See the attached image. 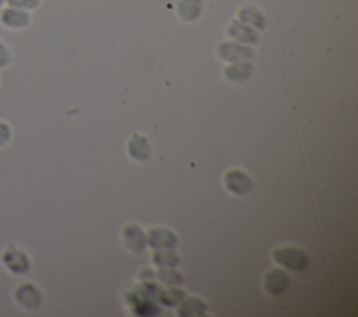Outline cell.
Instances as JSON below:
<instances>
[{"label":"cell","mask_w":358,"mask_h":317,"mask_svg":"<svg viewBox=\"0 0 358 317\" xmlns=\"http://www.w3.org/2000/svg\"><path fill=\"white\" fill-rule=\"evenodd\" d=\"M31 15L28 11L22 8H17L13 6H3L0 10V24L10 31H20L29 25Z\"/></svg>","instance_id":"cell-4"},{"label":"cell","mask_w":358,"mask_h":317,"mask_svg":"<svg viewBox=\"0 0 358 317\" xmlns=\"http://www.w3.org/2000/svg\"><path fill=\"white\" fill-rule=\"evenodd\" d=\"M228 32H229L231 36H234V38H236V39H239L242 42H248V43L256 42V39H257L256 34L250 28H248L243 24H241L239 21H234L231 24Z\"/></svg>","instance_id":"cell-13"},{"label":"cell","mask_w":358,"mask_h":317,"mask_svg":"<svg viewBox=\"0 0 358 317\" xmlns=\"http://www.w3.org/2000/svg\"><path fill=\"white\" fill-rule=\"evenodd\" d=\"M224 184L225 187L238 196H243L249 193L253 187L252 179L248 176V173L239 170V169H229L224 175Z\"/></svg>","instance_id":"cell-5"},{"label":"cell","mask_w":358,"mask_h":317,"mask_svg":"<svg viewBox=\"0 0 358 317\" xmlns=\"http://www.w3.org/2000/svg\"><path fill=\"white\" fill-rule=\"evenodd\" d=\"M252 67L248 63H242V64H235V66H229L225 70V74L229 80H243L249 75Z\"/></svg>","instance_id":"cell-17"},{"label":"cell","mask_w":358,"mask_h":317,"mask_svg":"<svg viewBox=\"0 0 358 317\" xmlns=\"http://www.w3.org/2000/svg\"><path fill=\"white\" fill-rule=\"evenodd\" d=\"M289 285V278L285 271L280 268H273L266 274L264 278V289L267 293L277 296L281 295Z\"/></svg>","instance_id":"cell-6"},{"label":"cell","mask_w":358,"mask_h":317,"mask_svg":"<svg viewBox=\"0 0 358 317\" xmlns=\"http://www.w3.org/2000/svg\"><path fill=\"white\" fill-rule=\"evenodd\" d=\"M241 15V20L243 22H249V24H253L255 27H259V28H263L264 27V18L263 15L253 7H245L241 10L239 13Z\"/></svg>","instance_id":"cell-16"},{"label":"cell","mask_w":358,"mask_h":317,"mask_svg":"<svg viewBox=\"0 0 358 317\" xmlns=\"http://www.w3.org/2000/svg\"><path fill=\"white\" fill-rule=\"evenodd\" d=\"M273 258L277 264L294 271H302L309 264V256L298 247H278L273 251Z\"/></svg>","instance_id":"cell-1"},{"label":"cell","mask_w":358,"mask_h":317,"mask_svg":"<svg viewBox=\"0 0 358 317\" xmlns=\"http://www.w3.org/2000/svg\"><path fill=\"white\" fill-rule=\"evenodd\" d=\"M185 297V292L179 288H169V289H161L158 293V299L161 303L166 306H175L182 302Z\"/></svg>","instance_id":"cell-15"},{"label":"cell","mask_w":358,"mask_h":317,"mask_svg":"<svg viewBox=\"0 0 358 317\" xmlns=\"http://www.w3.org/2000/svg\"><path fill=\"white\" fill-rule=\"evenodd\" d=\"M218 53L225 60H238L241 57H250L252 50L235 43H224L218 47Z\"/></svg>","instance_id":"cell-11"},{"label":"cell","mask_w":358,"mask_h":317,"mask_svg":"<svg viewBox=\"0 0 358 317\" xmlns=\"http://www.w3.org/2000/svg\"><path fill=\"white\" fill-rule=\"evenodd\" d=\"M13 137L11 126L3 120H0V148L7 145Z\"/></svg>","instance_id":"cell-21"},{"label":"cell","mask_w":358,"mask_h":317,"mask_svg":"<svg viewBox=\"0 0 358 317\" xmlns=\"http://www.w3.org/2000/svg\"><path fill=\"white\" fill-rule=\"evenodd\" d=\"M200 0H180L179 14L183 20L192 21L200 14Z\"/></svg>","instance_id":"cell-14"},{"label":"cell","mask_w":358,"mask_h":317,"mask_svg":"<svg viewBox=\"0 0 358 317\" xmlns=\"http://www.w3.org/2000/svg\"><path fill=\"white\" fill-rule=\"evenodd\" d=\"M157 278L165 283H171V285H179L182 283L183 278L179 272H176L175 270H168V267H164L162 270L157 271Z\"/></svg>","instance_id":"cell-18"},{"label":"cell","mask_w":358,"mask_h":317,"mask_svg":"<svg viewBox=\"0 0 358 317\" xmlns=\"http://www.w3.org/2000/svg\"><path fill=\"white\" fill-rule=\"evenodd\" d=\"M129 154L131 158H136V159H147L148 155H150V151H151V147H150V142L145 137L140 135V134H134L131 137V140L129 141Z\"/></svg>","instance_id":"cell-9"},{"label":"cell","mask_w":358,"mask_h":317,"mask_svg":"<svg viewBox=\"0 0 358 317\" xmlns=\"http://www.w3.org/2000/svg\"><path fill=\"white\" fill-rule=\"evenodd\" d=\"M147 242L154 249H165V247H175L176 246V236L164 228H152L148 230Z\"/></svg>","instance_id":"cell-8"},{"label":"cell","mask_w":358,"mask_h":317,"mask_svg":"<svg viewBox=\"0 0 358 317\" xmlns=\"http://www.w3.org/2000/svg\"><path fill=\"white\" fill-rule=\"evenodd\" d=\"M39 3H41V0H7L8 6L22 8L25 11L35 10L39 6Z\"/></svg>","instance_id":"cell-20"},{"label":"cell","mask_w":358,"mask_h":317,"mask_svg":"<svg viewBox=\"0 0 358 317\" xmlns=\"http://www.w3.org/2000/svg\"><path fill=\"white\" fill-rule=\"evenodd\" d=\"M13 61V54H11V50L10 47L7 46V43H4L1 39H0V70L3 68H7Z\"/></svg>","instance_id":"cell-19"},{"label":"cell","mask_w":358,"mask_h":317,"mask_svg":"<svg viewBox=\"0 0 358 317\" xmlns=\"http://www.w3.org/2000/svg\"><path fill=\"white\" fill-rule=\"evenodd\" d=\"M207 310L206 303L199 297H183L180 306L178 309V314L187 317V316H200L204 314Z\"/></svg>","instance_id":"cell-10"},{"label":"cell","mask_w":358,"mask_h":317,"mask_svg":"<svg viewBox=\"0 0 358 317\" xmlns=\"http://www.w3.org/2000/svg\"><path fill=\"white\" fill-rule=\"evenodd\" d=\"M4 4H7V0H0V8H1Z\"/></svg>","instance_id":"cell-22"},{"label":"cell","mask_w":358,"mask_h":317,"mask_svg":"<svg viewBox=\"0 0 358 317\" xmlns=\"http://www.w3.org/2000/svg\"><path fill=\"white\" fill-rule=\"evenodd\" d=\"M1 263L4 268L14 275H24L31 268V260L25 250L14 244H8L1 254Z\"/></svg>","instance_id":"cell-2"},{"label":"cell","mask_w":358,"mask_h":317,"mask_svg":"<svg viewBox=\"0 0 358 317\" xmlns=\"http://www.w3.org/2000/svg\"><path fill=\"white\" fill-rule=\"evenodd\" d=\"M152 261L159 267H175L179 264L180 258L176 254V251L171 250V247H165L161 250H157L152 256Z\"/></svg>","instance_id":"cell-12"},{"label":"cell","mask_w":358,"mask_h":317,"mask_svg":"<svg viewBox=\"0 0 358 317\" xmlns=\"http://www.w3.org/2000/svg\"><path fill=\"white\" fill-rule=\"evenodd\" d=\"M123 239L127 249H130L134 253H140L147 243V237L143 232V229L136 223H129L123 229Z\"/></svg>","instance_id":"cell-7"},{"label":"cell","mask_w":358,"mask_h":317,"mask_svg":"<svg viewBox=\"0 0 358 317\" xmlns=\"http://www.w3.org/2000/svg\"><path fill=\"white\" fill-rule=\"evenodd\" d=\"M14 299L25 310H38L42 304L43 296L34 282H22L15 288Z\"/></svg>","instance_id":"cell-3"}]
</instances>
